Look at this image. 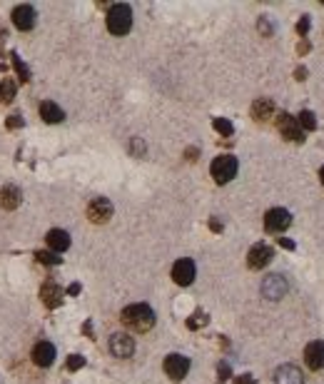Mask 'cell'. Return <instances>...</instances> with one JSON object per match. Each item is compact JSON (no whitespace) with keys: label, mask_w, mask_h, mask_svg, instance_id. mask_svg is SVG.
<instances>
[{"label":"cell","mask_w":324,"mask_h":384,"mask_svg":"<svg viewBox=\"0 0 324 384\" xmlns=\"http://www.w3.org/2000/svg\"><path fill=\"white\" fill-rule=\"evenodd\" d=\"M287 280L282 277V274H269L265 282H262V295L267 297V299H282V297L287 295Z\"/></svg>","instance_id":"cell-10"},{"label":"cell","mask_w":324,"mask_h":384,"mask_svg":"<svg viewBox=\"0 0 324 384\" xmlns=\"http://www.w3.org/2000/svg\"><path fill=\"white\" fill-rule=\"evenodd\" d=\"M297 30H299V35H307V30H309V18L304 15L302 20H299V25H297Z\"/></svg>","instance_id":"cell-28"},{"label":"cell","mask_w":324,"mask_h":384,"mask_svg":"<svg viewBox=\"0 0 324 384\" xmlns=\"http://www.w3.org/2000/svg\"><path fill=\"white\" fill-rule=\"evenodd\" d=\"M272 257H274V250H272V247L255 245V247L249 250V255H247V265L252 267V269H262V267H267L272 262Z\"/></svg>","instance_id":"cell-11"},{"label":"cell","mask_w":324,"mask_h":384,"mask_svg":"<svg viewBox=\"0 0 324 384\" xmlns=\"http://www.w3.org/2000/svg\"><path fill=\"white\" fill-rule=\"evenodd\" d=\"M132 28V10L125 3H115L107 10V30L113 35H127Z\"/></svg>","instance_id":"cell-2"},{"label":"cell","mask_w":324,"mask_h":384,"mask_svg":"<svg viewBox=\"0 0 324 384\" xmlns=\"http://www.w3.org/2000/svg\"><path fill=\"white\" fill-rule=\"evenodd\" d=\"M274 384H304L302 369L295 367V364H282L274 372Z\"/></svg>","instance_id":"cell-14"},{"label":"cell","mask_w":324,"mask_h":384,"mask_svg":"<svg viewBox=\"0 0 324 384\" xmlns=\"http://www.w3.org/2000/svg\"><path fill=\"white\" fill-rule=\"evenodd\" d=\"M319 178H322V182H324V167H322V170H319Z\"/></svg>","instance_id":"cell-37"},{"label":"cell","mask_w":324,"mask_h":384,"mask_svg":"<svg viewBox=\"0 0 324 384\" xmlns=\"http://www.w3.org/2000/svg\"><path fill=\"white\" fill-rule=\"evenodd\" d=\"M32 362H35L38 367H50V364L55 362V344H50V342H38V344L32 347Z\"/></svg>","instance_id":"cell-15"},{"label":"cell","mask_w":324,"mask_h":384,"mask_svg":"<svg viewBox=\"0 0 324 384\" xmlns=\"http://www.w3.org/2000/svg\"><path fill=\"white\" fill-rule=\"evenodd\" d=\"M202 325H207V317L202 312H197V315H192V317L187 320V327H190V329H197V327H202Z\"/></svg>","instance_id":"cell-27"},{"label":"cell","mask_w":324,"mask_h":384,"mask_svg":"<svg viewBox=\"0 0 324 384\" xmlns=\"http://www.w3.org/2000/svg\"><path fill=\"white\" fill-rule=\"evenodd\" d=\"M297 122H299L302 130H314V127H317V118H314V113H309V110H302Z\"/></svg>","instance_id":"cell-21"},{"label":"cell","mask_w":324,"mask_h":384,"mask_svg":"<svg viewBox=\"0 0 324 384\" xmlns=\"http://www.w3.org/2000/svg\"><path fill=\"white\" fill-rule=\"evenodd\" d=\"M277 130H279V135H282L284 140H290V143H302V140H304V135H302L304 130L299 127L297 118L287 115V113L277 115Z\"/></svg>","instance_id":"cell-4"},{"label":"cell","mask_w":324,"mask_h":384,"mask_svg":"<svg viewBox=\"0 0 324 384\" xmlns=\"http://www.w3.org/2000/svg\"><path fill=\"white\" fill-rule=\"evenodd\" d=\"M227 377H230V367L222 362V364H220V379H227Z\"/></svg>","instance_id":"cell-31"},{"label":"cell","mask_w":324,"mask_h":384,"mask_svg":"<svg viewBox=\"0 0 324 384\" xmlns=\"http://www.w3.org/2000/svg\"><path fill=\"white\" fill-rule=\"evenodd\" d=\"M120 320L132 332H148V329L155 327V312L150 309L148 304H130V307L122 309Z\"/></svg>","instance_id":"cell-1"},{"label":"cell","mask_w":324,"mask_h":384,"mask_svg":"<svg viewBox=\"0 0 324 384\" xmlns=\"http://www.w3.org/2000/svg\"><path fill=\"white\" fill-rule=\"evenodd\" d=\"M195 274H197V267H195L192 260H187V257L177 260L175 265H172V280H175L177 285H182V287L192 285V282H195Z\"/></svg>","instance_id":"cell-7"},{"label":"cell","mask_w":324,"mask_h":384,"mask_svg":"<svg viewBox=\"0 0 324 384\" xmlns=\"http://www.w3.org/2000/svg\"><path fill=\"white\" fill-rule=\"evenodd\" d=\"M35 257H38L43 265H60V257L55 255V252H38Z\"/></svg>","instance_id":"cell-25"},{"label":"cell","mask_w":324,"mask_h":384,"mask_svg":"<svg viewBox=\"0 0 324 384\" xmlns=\"http://www.w3.org/2000/svg\"><path fill=\"white\" fill-rule=\"evenodd\" d=\"M209 227H212V230H222V225H220L217 220H212V222H209Z\"/></svg>","instance_id":"cell-36"},{"label":"cell","mask_w":324,"mask_h":384,"mask_svg":"<svg viewBox=\"0 0 324 384\" xmlns=\"http://www.w3.org/2000/svg\"><path fill=\"white\" fill-rule=\"evenodd\" d=\"M67 292H70V295H78V292H80V285H70V290H67Z\"/></svg>","instance_id":"cell-35"},{"label":"cell","mask_w":324,"mask_h":384,"mask_svg":"<svg viewBox=\"0 0 324 384\" xmlns=\"http://www.w3.org/2000/svg\"><path fill=\"white\" fill-rule=\"evenodd\" d=\"M83 364H85V357H80V355H70V357H67V364H65V367H67L70 372H75V369H80Z\"/></svg>","instance_id":"cell-26"},{"label":"cell","mask_w":324,"mask_h":384,"mask_svg":"<svg viewBox=\"0 0 324 384\" xmlns=\"http://www.w3.org/2000/svg\"><path fill=\"white\" fill-rule=\"evenodd\" d=\"M45 239H48V247H50L53 252H65V250L70 247V235H67L65 230H50Z\"/></svg>","instance_id":"cell-18"},{"label":"cell","mask_w":324,"mask_h":384,"mask_svg":"<svg viewBox=\"0 0 324 384\" xmlns=\"http://www.w3.org/2000/svg\"><path fill=\"white\" fill-rule=\"evenodd\" d=\"M162 369H165V374L167 377H172V379H182L187 372H190V359L182 355H167L165 357V362H162Z\"/></svg>","instance_id":"cell-8"},{"label":"cell","mask_w":324,"mask_h":384,"mask_svg":"<svg viewBox=\"0 0 324 384\" xmlns=\"http://www.w3.org/2000/svg\"><path fill=\"white\" fill-rule=\"evenodd\" d=\"M110 352L115 357H120V359L132 357V352H135V339H132L130 334H125V332L113 334V337H110Z\"/></svg>","instance_id":"cell-9"},{"label":"cell","mask_w":324,"mask_h":384,"mask_svg":"<svg viewBox=\"0 0 324 384\" xmlns=\"http://www.w3.org/2000/svg\"><path fill=\"white\" fill-rule=\"evenodd\" d=\"M130 148H132V152H135V155H142V152H145L142 140H132V145H130Z\"/></svg>","instance_id":"cell-30"},{"label":"cell","mask_w":324,"mask_h":384,"mask_svg":"<svg viewBox=\"0 0 324 384\" xmlns=\"http://www.w3.org/2000/svg\"><path fill=\"white\" fill-rule=\"evenodd\" d=\"M20 190L15 187V185H5L3 190H0V207L3 210H15V207L20 205Z\"/></svg>","instance_id":"cell-16"},{"label":"cell","mask_w":324,"mask_h":384,"mask_svg":"<svg viewBox=\"0 0 324 384\" xmlns=\"http://www.w3.org/2000/svg\"><path fill=\"white\" fill-rule=\"evenodd\" d=\"M13 95H15V83H13V80H3V83H0V100H3V102H10Z\"/></svg>","instance_id":"cell-23"},{"label":"cell","mask_w":324,"mask_h":384,"mask_svg":"<svg viewBox=\"0 0 324 384\" xmlns=\"http://www.w3.org/2000/svg\"><path fill=\"white\" fill-rule=\"evenodd\" d=\"M237 384H255V379L249 374H242V377H237Z\"/></svg>","instance_id":"cell-32"},{"label":"cell","mask_w":324,"mask_h":384,"mask_svg":"<svg viewBox=\"0 0 324 384\" xmlns=\"http://www.w3.org/2000/svg\"><path fill=\"white\" fill-rule=\"evenodd\" d=\"M304 362L309 369H324V342H309L307 350H304Z\"/></svg>","instance_id":"cell-12"},{"label":"cell","mask_w":324,"mask_h":384,"mask_svg":"<svg viewBox=\"0 0 324 384\" xmlns=\"http://www.w3.org/2000/svg\"><path fill=\"white\" fill-rule=\"evenodd\" d=\"M40 118L45 120V122H62L65 113H62V108H58L55 102L45 100V102L40 105Z\"/></svg>","instance_id":"cell-20"},{"label":"cell","mask_w":324,"mask_h":384,"mask_svg":"<svg viewBox=\"0 0 324 384\" xmlns=\"http://www.w3.org/2000/svg\"><path fill=\"white\" fill-rule=\"evenodd\" d=\"M292 225V215L284 207H274L265 215V230L267 232H284Z\"/></svg>","instance_id":"cell-5"},{"label":"cell","mask_w":324,"mask_h":384,"mask_svg":"<svg viewBox=\"0 0 324 384\" xmlns=\"http://www.w3.org/2000/svg\"><path fill=\"white\" fill-rule=\"evenodd\" d=\"M279 245H282L284 250H295V242H292V239H279Z\"/></svg>","instance_id":"cell-33"},{"label":"cell","mask_w":324,"mask_h":384,"mask_svg":"<svg viewBox=\"0 0 324 384\" xmlns=\"http://www.w3.org/2000/svg\"><path fill=\"white\" fill-rule=\"evenodd\" d=\"M13 65H15V70H18V75H20V80H23V83H28V80H30V70H28V67H25V65H23V60L18 58L15 53H13Z\"/></svg>","instance_id":"cell-24"},{"label":"cell","mask_w":324,"mask_h":384,"mask_svg":"<svg viewBox=\"0 0 324 384\" xmlns=\"http://www.w3.org/2000/svg\"><path fill=\"white\" fill-rule=\"evenodd\" d=\"M40 297H43V304H45V307H60V302H62V290H60L55 282H48V285H43Z\"/></svg>","instance_id":"cell-17"},{"label":"cell","mask_w":324,"mask_h":384,"mask_svg":"<svg viewBox=\"0 0 324 384\" xmlns=\"http://www.w3.org/2000/svg\"><path fill=\"white\" fill-rule=\"evenodd\" d=\"M5 125H8V127H20V125H23V120H20V115H10Z\"/></svg>","instance_id":"cell-29"},{"label":"cell","mask_w":324,"mask_h":384,"mask_svg":"<svg viewBox=\"0 0 324 384\" xmlns=\"http://www.w3.org/2000/svg\"><path fill=\"white\" fill-rule=\"evenodd\" d=\"M13 25L18 30H32V25H35V8L32 5H18L13 10Z\"/></svg>","instance_id":"cell-13"},{"label":"cell","mask_w":324,"mask_h":384,"mask_svg":"<svg viewBox=\"0 0 324 384\" xmlns=\"http://www.w3.org/2000/svg\"><path fill=\"white\" fill-rule=\"evenodd\" d=\"M88 217H90V222H95V225L107 222L113 217V202L107 197H95L88 205Z\"/></svg>","instance_id":"cell-6"},{"label":"cell","mask_w":324,"mask_h":384,"mask_svg":"<svg viewBox=\"0 0 324 384\" xmlns=\"http://www.w3.org/2000/svg\"><path fill=\"white\" fill-rule=\"evenodd\" d=\"M212 127H214L220 135H225V137H230V135L235 132L232 122H230V120H225V118H214V120H212Z\"/></svg>","instance_id":"cell-22"},{"label":"cell","mask_w":324,"mask_h":384,"mask_svg":"<svg viewBox=\"0 0 324 384\" xmlns=\"http://www.w3.org/2000/svg\"><path fill=\"white\" fill-rule=\"evenodd\" d=\"M304 75H307V70H304V67H299V70H297V80H304Z\"/></svg>","instance_id":"cell-34"},{"label":"cell","mask_w":324,"mask_h":384,"mask_svg":"<svg viewBox=\"0 0 324 384\" xmlns=\"http://www.w3.org/2000/svg\"><path fill=\"white\" fill-rule=\"evenodd\" d=\"M237 167H239V165H237V157H232V155H220V157L212 160L209 172H212V178H214L217 185H227V182L237 175Z\"/></svg>","instance_id":"cell-3"},{"label":"cell","mask_w":324,"mask_h":384,"mask_svg":"<svg viewBox=\"0 0 324 384\" xmlns=\"http://www.w3.org/2000/svg\"><path fill=\"white\" fill-rule=\"evenodd\" d=\"M272 113H274V102L269 100V97H260V100H255V105H252V118L255 120H267L272 118Z\"/></svg>","instance_id":"cell-19"}]
</instances>
